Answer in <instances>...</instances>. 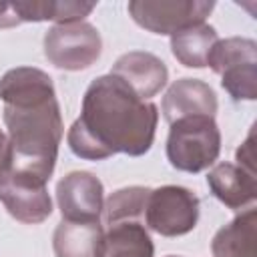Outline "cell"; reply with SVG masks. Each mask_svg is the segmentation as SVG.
I'll return each instance as SVG.
<instances>
[{"label":"cell","mask_w":257,"mask_h":257,"mask_svg":"<svg viewBox=\"0 0 257 257\" xmlns=\"http://www.w3.org/2000/svg\"><path fill=\"white\" fill-rule=\"evenodd\" d=\"M12 171L18 177L50 181L64 124L52 78L34 66H18L0 78Z\"/></svg>","instance_id":"cell-1"},{"label":"cell","mask_w":257,"mask_h":257,"mask_svg":"<svg viewBox=\"0 0 257 257\" xmlns=\"http://www.w3.org/2000/svg\"><path fill=\"white\" fill-rule=\"evenodd\" d=\"M159 110L112 74L94 78L82 98L80 116L68 128L70 151L84 161H104L116 153L145 155L155 141Z\"/></svg>","instance_id":"cell-2"},{"label":"cell","mask_w":257,"mask_h":257,"mask_svg":"<svg viewBox=\"0 0 257 257\" xmlns=\"http://www.w3.org/2000/svg\"><path fill=\"white\" fill-rule=\"evenodd\" d=\"M167 159L185 173L209 169L221 151V133L215 116H185L169 124Z\"/></svg>","instance_id":"cell-3"},{"label":"cell","mask_w":257,"mask_h":257,"mask_svg":"<svg viewBox=\"0 0 257 257\" xmlns=\"http://www.w3.org/2000/svg\"><path fill=\"white\" fill-rule=\"evenodd\" d=\"M207 66L221 76V86L233 100L257 98V44L251 38L231 36L217 40Z\"/></svg>","instance_id":"cell-4"},{"label":"cell","mask_w":257,"mask_h":257,"mask_svg":"<svg viewBox=\"0 0 257 257\" xmlns=\"http://www.w3.org/2000/svg\"><path fill=\"white\" fill-rule=\"evenodd\" d=\"M100 52V32L84 20L54 24L44 34V56L60 70H84L98 60Z\"/></svg>","instance_id":"cell-5"},{"label":"cell","mask_w":257,"mask_h":257,"mask_svg":"<svg viewBox=\"0 0 257 257\" xmlns=\"http://www.w3.org/2000/svg\"><path fill=\"white\" fill-rule=\"evenodd\" d=\"M199 197L181 185H165L151 189L145 207V225L163 235L179 237L197 227Z\"/></svg>","instance_id":"cell-6"},{"label":"cell","mask_w":257,"mask_h":257,"mask_svg":"<svg viewBox=\"0 0 257 257\" xmlns=\"http://www.w3.org/2000/svg\"><path fill=\"white\" fill-rule=\"evenodd\" d=\"M215 8L207 0H133L131 18L153 34H175L183 28L205 22Z\"/></svg>","instance_id":"cell-7"},{"label":"cell","mask_w":257,"mask_h":257,"mask_svg":"<svg viewBox=\"0 0 257 257\" xmlns=\"http://www.w3.org/2000/svg\"><path fill=\"white\" fill-rule=\"evenodd\" d=\"M102 183L88 171H72L56 185V203L66 221H100Z\"/></svg>","instance_id":"cell-8"},{"label":"cell","mask_w":257,"mask_h":257,"mask_svg":"<svg viewBox=\"0 0 257 257\" xmlns=\"http://www.w3.org/2000/svg\"><path fill=\"white\" fill-rule=\"evenodd\" d=\"M0 201L16 221L26 225L42 223L52 213V199L46 183L18 177L14 173H10L0 187Z\"/></svg>","instance_id":"cell-9"},{"label":"cell","mask_w":257,"mask_h":257,"mask_svg":"<svg viewBox=\"0 0 257 257\" xmlns=\"http://www.w3.org/2000/svg\"><path fill=\"white\" fill-rule=\"evenodd\" d=\"M108 74L124 82L143 100H149L157 92H161V88H165L169 80V70L165 62L159 56L143 50H133L118 56Z\"/></svg>","instance_id":"cell-10"},{"label":"cell","mask_w":257,"mask_h":257,"mask_svg":"<svg viewBox=\"0 0 257 257\" xmlns=\"http://www.w3.org/2000/svg\"><path fill=\"white\" fill-rule=\"evenodd\" d=\"M161 108L169 124L185 116H215L217 94L207 82L199 78H181L169 86Z\"/></svg>","instance_id":"cell-11"},{"label":"cell","mask_w":257,"mask_h":257,"mask_svg":"<svg viewBox=\"0 0 257 257\" xmlns=\"http://www.w3.org/2000/svg\"><path fill=\"white\" fill-rule=\"evenodd\" d=\"M207 185L215 199L233 211L251 207L257 197V177L235 163H219L207 175Z\"/></svg>","instance_id":"cell-12"},{"label":"cell","mask_w":257,"mask_h":257,"mask_svg":"<svg viewBox=\"0 0 257 257\" xmlns=\"http://www.w3.org/2000/svg\"><path fill=\"white\" fill-rule=\"evenodd\" d=\"M56 257H102L104 229L100 221H66L62 219L52 235Z\"/></svg>","instance_id":"cell-13"},{"label":"cell","mask_w":257,"mask_h":257,"mask_svg":"<svg viewBox=\"0 0 257 257\" xmlns=\"http://www.w3.org/2000/svg\"><path fill=\"white\" fill-rule=\"evenodd\" d=\"M211 253L213 257H257V213L253 207L215 233Z\"/></svg>","instance_id":"cell-14"},{"label":"cell","mask_w":257,"mask_h":257,"mask_svg":"<svg viewBox=\"0 0 257 257\" xmlns=\"http://www.w3.org/2000/svg\"><path fill=\"white\" fill-rule=\"evenodd\" d=\"M153 239L145 221H120L104 231L102 257H153Z\"/></svg>","instance_id":"cell-15"},{"label":"cell","mask_w":257,"mask_h":257,"mask_svg":"<svg viewBox=\"0 0 257 257\" xmlns=\"http://www.w3.org/2000/svg\"><path fill=\"white\" fill-rule=\"evenodd\" d=\"M94 2H34V0H18L12 2L14 14L18 22H56V24H66V22H82L92 10Z\"/></svg>","instance_id":"cell-16"},{"label":"cell","mask_w":257,"mask_h":257,"mask_svg":"<svg viewBox=\"0 0 257 257\" xmlns=\"http://www.w3.org/2000/svg\"><path fill=\"white\" fill-rule=\"evenodd\" d=\"M219 40L213 26L201 22L189 28H183L175 34H171V50L173 56L189 68H203L207 66V58L211 54V48Z\"/></svg>","instance_id":"cell-17"},{"label":"cell","mask_w":257,"mask_h":257,"mask_svg":"<svg viewBox=\"0 0 257 257\" xmlns=\"http://www.w3.org/2000/svg\"><path fill=\"white\" fill-rule=\"evenodd\" d=\"M151 189L147 187H124L114 191L104 203V221L106 227L120 221H145V207Z\"/></svg>","instance_id":"cell-18"},{"label":"cell","mask_w":257,"mask_h":257,"mask_svg":"<svg viewBox=\"0 0 257 257\" xmlns=\"http://www.w3.org/2000/svg\"><path fill=\"white\" fill-rule=\"evenodd\" d=\"M237 165L245 171L255 173V153H253V131H249L247 139L237 149Z\"/></svg>","instance_id":"cell-19"},{"label":"cell","mask_w":257,"mask_h":257,"mask_svg":"<svg viewBox=\"0 0 257 257\" xmlns=\"http://www.w3.org/2000/svg\"><path fill=\"white\" fill-rule=\"evenodd\" d=\"M10 171H12V151H10V143H8L6 133L0 128V187L8 179Z\"/></svg>","instance_id":"cell-20"},{"label":"cell","mask_w":257,"mask_h":257,"mask_svg":"<svg viewBox=\"0 0 257 257\" xmlns=\"http://www.w3.org/2000/svg\"><path fill=\"white\" fill-rule=\"evenodd\" d=\"M167 257H179V255H167Z\"/></svg>","instance_id":"cell-21"}]
</instances>
